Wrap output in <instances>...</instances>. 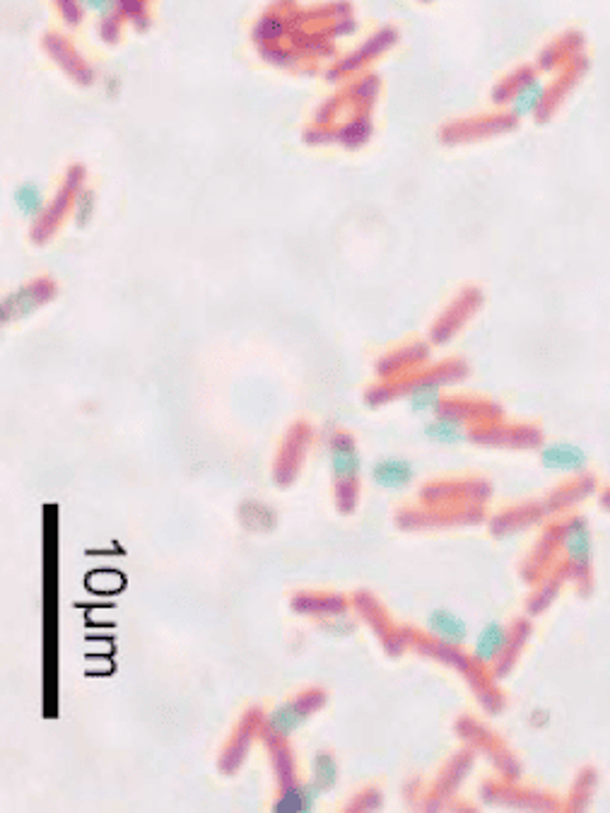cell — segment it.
Here are the masks:
<instances>
[{"label":"cell","mask_w":610,"mask_h":813,"mask_svg":"<svg viewBox=\"0 0 610 813\" xmlns=\"http://www.w3.org/2000/svg\"><path fill=\"white\" fill-rule=\"evenodd\" d=\"M536 75H538V68H536V66H519V68H514L512 73L504 75L500 83H495V87H492V92H490L492 104H495V107H507L509 99L514 97V92L519 90V87L524 85V83H529L531 78H536Z\"/></svg>","instance_id":"ffe728a7"},{"label":"cell","mask_w":610,"mask_h":813,"mask_svg":"<svg viewBox=\"0 0 610 813\" xmlns=\"http://www.w3.org/2000/svg\"><path fill=\"white\" fill-rule=\"evenodd\" d=\"M261 56L266 58L268 63H273V66L278 68H287L295 63V56L290 54L287 49H278V46H271V44H263L261 46Z\"/></svg>","instance_id":"484cf974"},{"label":"cell","mask_w":610,"mask_h":813,"mask_svg":"<svg viewBox=\"0 0 610 813\" xmlns=\"http://www.w3.org/2000/svg\"><path fill=\"white\" fill-rule=\"evenodd\" d=\"M422 3H432V0H422Z\"/></svg>","instance_id":"4dcf8cb0"},{"label":"cell","mask_w":610,"mask_h":813,"mask_svg":"<svg viewBox=\"0 0 610 813\" xmlns=\"http://www.w3.org/2000/svg\"><path fill=\"white\" fill-rule=\"evenodd\" d=\"M58 10H61V17L68 22L70 27L80 25L82 20V5L80 0H56Z\"/></svg>","instance_id":"83f0119b"},{"label":"cell","mask_w":610,"mask_h":813,"mask_svg":"<svg viewBox=\"0 0 610 813\" xmlns=\"http://www.w3.org/2000/svg\"><path fill=\"white\" fill-rule=\"evenodd\" d=\"M589 68H591L589 56L582 54V56L574 58V61L567 63L565 68L557 70V73L553 75V80L548 83L545 102L536 116L538 124H548V121H553V116L562 109V104L572 97V92L577 90V85L586 78Z\"/></svg>","instance_id":"3957f363"},{"label":"cell","mask_w":610,"mask_h":813,"mask_svg":"<svg viewBox=\"0 0 610 813\" xmlns=\"http://www.w3.org/2000/svg\"><path fill=\"white\" fill-rule=\"evenodd\" d=\"M44 44H46V49H49V54L54 56L56 61L61 63V66L66 68L75 80H78L80 85L92 83V78H95V75H92V70L87 68L85 63H82L80 58L73 54V49H68V44L63 42L61 37H46Z\"/></svg>","instance_id":"d6986e66"},{"label":"cell","mask_w":610,"mask_h":813,"mask_svg":"<svg viewBox=\"0 0 610 813\" xmlns=\"http://www.w3.org/2000/svg\"><path fill=\"white\" fill-rule=\"evenodd\" d=\"M586 54V37L579 29H567L560 37H555L553 42H548L543 46V51L538 54L536 68L538 73H557L560 68H565L567 63L574 61L577 56Z\"/></svg>","instance_id":"ba28073f"},{"label":"cell","mask_w":610,"mask_h":813,"mask_svg":"<svg viewBox=\"0 0 610 813\" xmlns=\"http://www.w3.org/2000/svg\"><path fill=\"white\" fill-rule=\"evenodd\" d=\"M92 213H95V193L92 189H82L75 193V201H73V218H75V225L78 227H85L87 222L92 220Z\"/></svg>","instance_id":"d4e9b609"},{"label":"cell","mask_w":610,"mask_h":813,"mask_svg":"<svg viewBox=\"0 0 610 813\" xmlns=\"http://www.w3.org/2000/svg\"><path fill=\"white\" fill-rule=\"evenodd\" d=\"M287 34V20L280 15H266L256 22L254 39L258 44H273Z\"/></svg>","instance_id":"603a6c76"},{"label":"cell","mask_w":610,"mask_h":813,"mask_svg":"<svg viewBox=\"0 0 610 813\" xmlns=\"http://www.w3.org/2000/svg\"><path fill=\"white\" fill-rule=\"evenodd\" d=\"M82 184H85V167L73 165L66 172V181H63V186L58 189L56 196L51 198L46 213L41 215V220L34 222V230H32L34 242H46V239L51 237V232L61 225V220L66 218V215L70 213V208H73L75 193L82 189Z\"/></svg>","instance_id":"277c9868"},{"label":"cell","mask_w":610,"mask_h":813,"mask_svg":"<svg viewBox=\"0 0 610 813\" xmlns=\"http://www.w3.org/2000/svg\"><path fill=\"white\" fill-rule=\"evenodd\" d=\"M99 34H102V39L107 44H116L121 37V25H119V17L111 15V17H104L102 20V27H99Z\"/></svg>","instance_id":"f1b7e54d"},{"label":"cell","mask_w":610,"mask_h":813,"mask_svg":"<svg viewBox=\"0 0 610 813\" xmlns=\"http://www.w3.org/2000/svg\"><path fill=\"white\" fill-rule=\"evenodd\" d=\"M396 44H398L396 29L394 27H381L379 32H374L372 37L367 39L365 44L357 46L353 54H348L343 58V61L336 63L331 73H328V78L338 80V78H345V75L360 73V70H365L369 63L377 61V58L384 56L389 49H394Z\"/></svg>","instance_id":"8992f818"},{"label":"cell","mask_w":610,"mask_h":813,"mask_svg":"<svg viewBox=\"0 0 610 813\" xmlns=\"http://www.w3.org/2000/svg\"><path fill=\"white\" fill-rule=\"evenodd\" d=\"M427 630L444 647H461L468 642V623L463 621L459 613L449 611V608H434V611H430V616H427Z\"/></svg>","instance_id":"7c38bea8"},{"label":"cell","mask_w":610,"mask_h":813,"mask_svg":"<svg viewBox=\"0 0 610 813\" xmlns=\"http://www.w3.org/2000/svg\"><path fill=\"white\" fill-rule=\"evenodd\" d=\"M480 300H483V297H480L478 288L463 290L461 295L456 297L454 302H451V307L447 309V312L442 314V319H439L437 324H434V331H432L434 341H437V343L449 341V338L454 336V333L459 331L463 324H466L468 317H471L475 309L480 307Z\"/></svg>","instance_id":"8fae6325"},{"label":"cell","mask_w":610,"mask_h":813,"mask_svg":"<svg viewBox=\"0 0 610 813\" xmlns=\"http://www.w3.org/2000/svg\"><path fill=\"white\" fill-rule=\"evenodd\" d=\"M509 642H512V633H509V628H504V625L497 621H490L483 630H480L478 637H475L473 659L483 666L500 662V659L504 657V652L509 649Z\"/></svg>","instance_id":"5bb4252c"},{"label":"cell","mask_w":610,"mask_h":813,"mask_svg":"<svg viewBox=\"0 0 610 813\" xmlns=\"http://www.w3.org/2000/svg\"><path fill=\"white\" fill-rule=\"evenodd\" d=\"M82 10H90V13L104 17H111L119 13V0H80Z\"/></svg>","instance_id":"4316f807"},{"label":"cell","mask_w":610,"mask_h":813,"mask_svg":"<svg viewBox=\"0 0 610 813\" xmlns=\"http://www.w3.org/2000/svg\"><path fill=\"white\" fill-rule=\"evenodd\" d=\"M538 459L545 471L560 473V476H582L589 471V452L577 442H545Z\"/></svg>","instance_id":"52a82bcc"},{"label":"cell","mask_w":610,"mask_h":813,"mask_svg":"<svg viewBox=\"0 0 610 813\" xmlns=\"http://www.w3.org/2000/svg\"><path fill=\"white\" fill-rule=\"evenodd\" d=\"M468 420L459 418V415L439 411L432 415V420H427L425 428H422V435L434 444H444V447H456V444H463L466 440H471V432H468Z\"/></svg>","instance_id":"4fadbf2b"},{"label":"cell","mask_w":610,"mask_h":813,"mask_svg":"<svg viewBox=\"0 0 610 813\" xmlns=\"http://www.w3.org/2000/svg\"><path fill=\"white\" fill-rule=\"evenodd\" d=\"M372 481L384 490H406L415 481L413 461L403 456H386L372 466Z\"/></svg>","instance_id":"9a60e30c"},{"label":"cell","mask_w":610,"mask_h":813,"mask_svg":"<svg viewBox=\"0 0 610 813\" xmlns=\"http://www.w3.org/2000/svg\"><path fill=\"white\" fill-rule=\"evenodd\" d=\"M314 785L321 789V792H331L333 787H336L338 782V765L333 756H328V753H319V756L314 758Z\"/></svg>","instance_id":"cb8c5ba5"},{"label":"cell","mask_w":610,"mask_h":813,"mask_svg":"<svg viewBox=\"0 0 610 813\" xmlns=\"http://www.w3.org/2000/svg\"><path fill=\"white\" fill-rule=\"evenodd\" d=\"M516 126H519V121L504 109L495 111V114H480L468 116V119L449 121V124L439 131V140H442L444 145L478 143V140H488L495 136H504V133H512Z\"/></svg>","instance_id":"7a4b0ae2"},{"label":"cell","mask_w":610,"mask_h":813,"mask_svg":"<svg viewBox=\"0 0 610 813\" xmlns=\"http://www.w3.org/2000/svg\"><path fill=\"white\" fill-rule=\"evenodd\" d=\"M545 92H548V83H543V80L536 75V78H531L529 83H524L519 90L514 92V97L509 99V104H507V111L514 116L516 121L529 119V116L536 119L538 111H541L543 102H545Z\"/></svg>","instance_id":"2e32d148"},{"label":"cell","mask_w":610,"mask_h":813,"mask_svg":"<svg viewBox=\"0 0 610 813\" xmlns=\"http://www.w3.org/2000/svg\"><path fill=\"white\" fill-rule=\"evenodd\" d=\"M319 705H324V693H304L299 698L290 700V703L280 705L278 710L273 712L271 719H268V727H271L273 734L287 736L290 731H295L299 724L307 722L312 717V712Z\"/></svg>","instance_id":"30bf717a"},{"label":"cell","mask_w":610,"mask_h":813,"mask_svg":"<svg viewBox=\"0 0 610 813\" xmlns=\"http://www.w3.org/2000/svg\"><path fill=\"white\" fill-rule=\"evenodd\" d=\"M560 546L572 572L586 577L594 565V531L584 517H572L560 534Z\"/></svg>","instance_id":"5b68a950"},{"label":"cell","mask_w":610,"mask_h":813,"mask_svg":"<svg viewBox=\"0 0 610 813\" xmlns=\"http://www.w3.org/2000/svg\"><path fill=\"white\" fill-rule=\"evenodd\" d=\"M119 13L131 17V20H136V17H143L145 15V0H119Z\"/></svg>","instance_id":"f546056e"},{"label":"cell","mask_w":610,"mask_h":813,"mask_svg":"<svg viewBox=\"0 0 610 813\" xmlns=\"http://www.w3.org/2000/svg\"><path fill=\"white\" fill-rule=\"evenodd\" d=\"M328 456H331V471L338 485V500L345 502L343 510L350 512L355 502L357 478H360L362 471V456L360 449H357L355 437L348 435V432H336V435L331 437Z\"/></svg>","instance_id":"6da1fadb"},{"label":"cell","mask_w":610,"mask_h":813,"mask_svg":"<svg viewBox=\"0 0 610 813\" xmlns=\"http://www.w3.org/2000/svg\"><path fill=\"white\" fill-rule=\"evenodd\" d=\"M54 283L49 280H34V283L22 285L20 290L10 292L3 300V321L8 324L10 319H22L27 314H32L34 309H39L41 304L49 302L54 297Z\"/></svg>","instance_id":"9c48e42d"},{"label":"cell","mask_w":610,"mask_h":813,"mask_svg":"<svg viewBox=\"0 0 610 813\" xmlns=\"http://www.w3.org/2000/svg\"><path fill=\"white\" fill-rule=\"evenodd\" d=\"M427 358V345L425 343H410L406 348L396 350L394 355H389L384 362H381V374L386 377H394L398 372H406L418 367L420 362H425Z\"/></svg>","instance_id":"44dd1931"},{"label":"cell","mask_w":610,"mask_h":813,"mask_svg":"<svg viewBox=\"0 0 610 813\" xmlns=\"http://www.w3.org/2000/svg\"><path fill=\"white\" fill-rule=\"evenodd\" d=\"M321 789L314 785V782H309V785H302L297 789H287L283 794V799L278 801V806L275 809H283V811H312L316 799L321 797Z\"/></svg>","instance_id":"7402d4cb"},{"label":"cell","mask_w":610,"mask_h":813,"mask_svg":"<svg viewBox=\"0 0 610 813\" xmlns=\"http://www.w3.org/2000/svg\"><path fill=\"white\" fill-rule=\"evenodd\" d=\"M374 124H372V109H360L350 116L348 121H343V126L333 128L336 133V143L343 145L348 150H360L362 145H367V140L372 138Z\"/></svg>","instance_id":"e0dca14e"},{"label":"cell","mask_w":610,"mask_h":813,"mask_svg":"<svg viewBox=\"0 0 610 813\" xmlns=\"http://www.w3.org/2000/svg\"><path fill=\"white\" fill-rule=\"evenodd\" d=\"M13 203H15L17 213H20L25 220H32V222L41 220V215H44L46 208H49L44 189H41L37 181H32V179L22 181V184L13 191Z\"/></svg>","instance_id":"ac0fdd59"}]
</instances>
